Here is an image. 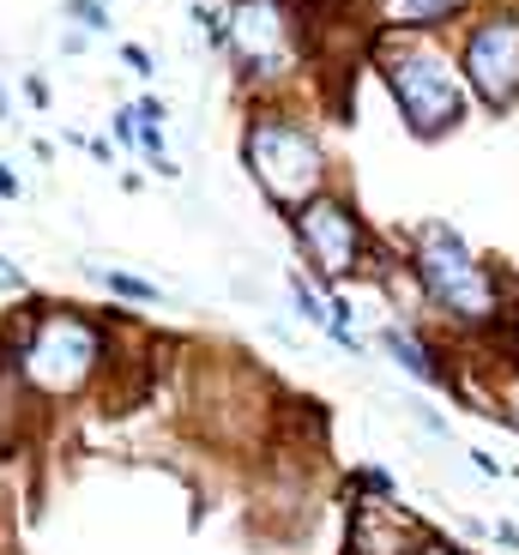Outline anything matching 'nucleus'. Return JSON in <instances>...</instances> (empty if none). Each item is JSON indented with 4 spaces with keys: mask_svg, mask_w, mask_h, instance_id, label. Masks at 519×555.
<instances>
[{
    "mask_svg": "<svg viewBox=\"0 0 519 555\" xmlns=\"http://www.w3.org/2000/svg\"><path fill=\"white\" fill-rule=\"evenodd\" d=\"M0 350L37 411H67L79 399H98L115 380L121 333H115V308L42 302L30 291L18 314L0 320Z\"/></svg>",
    "mask_w": 519,
    "mask_h": 555,
    "instance_id": "nucleus-1",
    "label": "nucleus"
},
{
    "mask_svg": "<svg viewBox=\"0 0 519 555\" xmlns=\"http://www.w3.org/2000/svg\"><path fill=\"white\" fill-rule=\"evenodd\" d=\"M399 260H405L411 291H417V308H429L453 338H495L502 333L507 278L495 272L453 223L429 218V223H417V230H405Z\"/></svg>",
    "mask_w": 519,
    "mask_h": 555,
    "instance_id": "nucleus-2",
    "label": "nucleus"
},
{
    "mask_svg": "<svg viewBox=\"0 0 519 555\" xmlns=\"http://www.w3.org/2000/svg\"><path fill=\"white\" fill-rule=\"evenodd\" d=\"M224 49L218 61L230 67L236 91L248 103L278 98L290 103V91L302 85V73L321 67V25L309 0H224Z\"/></svg>",
    "mask_w": 519,
    "mask_h": 555,
    "instance_id": "nucleus-3",
    "label": "nucleus"
},
{
    "mask_svg": "<svg viewBox=\"0 0 519 555\" xmlns=\"http://www.w3.org/2000/svg\"><path fill=\"white\" fill-rule=\"evenodd\" d=\"M236 157H242V169H248L254 194L267 199L278 218H290V211L309 206L314 194L338 188L326 133L296 109V103H278V98H260V103L242 109Z\"/></svg>",
    "mask_w": 519,
    "mask_h": 555,
    "instance_id": "nucleus-4",
    "label": "nucleus"
},
{
    "mask_svg": "<svg viewBox=\"0 0 519 555\" xmlns=\"http://www.w3.org/2000/svg\"><path fill=\"white\" fill-rule=\"evenodd\" d=\"M363 55L375 61L405 133L423 139V145L459 133L471 121V109H478L471 91H465V79H459L453 42H441V37H363Z\"/></svg>",
    "mask_w": 519,
    "mask_h": 555,
    "instance_id": "nucleus-5",
    "label": "nucleus"
},
{
    "mask_svg": "<svg viewBox=\"0 0 519 555\" xmlns=\"http://www.w3.org/2000/svg\"><path fill=\"white\" fill-rule=\"evenodd\" d=\"M290 230V248L309 272V284L321 291H351V284H368V254H375V223L363 218L351 188H326L309 206H296L284 218Z\"/></svg>",
    "mask_w": 519,
    "mask_h": 555,
    "instance_id": "nucleus-6",
    "label": "nucleus"
},
{
    "mask_svg": "<svg viewBox=\"0 0 519 555\" xmlns=\"http://www.w3.org/2000/svg\"><path fill=\"white\" fill-rule=\"evenodd\" d=\"M453 61H459L471 103H483L490 115H507L519 103V7H507V0L478 7L453 42Z\"/></svg>",
    "mask_w": 519,
    "mask_h": 555,
    "instance_id": "nucleus-7",
    "label": "nucleus"
},
{
    "mask_svg": "<svg viewBox=\"0 0 519 555\" xmlns=\"http://www.w3.org/2000/svg\"><path fill=\"white\" fill-rule=\"evenodd\" d=\"M363 37H441L478 13V0H363Z\"/></svg>",
    "mask_w": 519,
    "mask_h": 555,
    "instance_id": "nucleus-8",
    "label": "nucleus"
},
{
    "mask_svg": "<svg viewBox=\"0 0 519 555\" xmlns=\"http://www.w3.org/2000/svg\"><path fill=\"white\" fill-rule=\"evenodd\" d=\"M375 350L393 357L399 375H411L417 387H453L459 392V375L447 369V345H441L429 326H411V320H387L375 333Z\"/></svg>",
    "mask_w": 519,
    "mask_h": 555,
    "instance_id": "nucleus-9",
    "label": "nucleus"
},
{
    "mask_svg": "<svg viewBox=\"0 0 519 555\" xmlns=\"http://www.w3.org/2000/svg\"><path fill=\"white\" fill-rule=\"evenodd\" d=\"M91 272V284L98 291H109L115 302H133V308H164L169 291L157 284V278H140V272H121V266H85Z\"/></svg>",
    "mask_w": 519,
    "mask_h": 555,
    "instance_id": "nucleus-10",
    "label": "nucleus"
},
{
    "mask_svg": "<svg viewBox=\"0 0 519 555\" xmlns=\"http://www.w3.org/2000/svg\"><path fill=\"white\" fill-rule=\"evenodd\" d=\"M61 18H67L73 30H85V37L98 42L115 30V13H109V0H61Z\"/></svg>",
    "mask_w": 519,
    "mask_h": 555,
    "instance_id": "nucleus-11",
    "label": "nucleus"
},
{
    "mask_svg": "<svg viewBox=\"0 0 519 555\" xmlns=\"http://www.w3.org/2000/svg\"><path fill=\"white\" fill-rule=\"evenodd\" d=\"M284 291H290L296 314H302L314 333H321V326H326V296H321V284H309V272H290V278H284Z\"/></svg>",
    "mask_w": 519,
    "mask_h": 555,
    "instance_id": "nucleus-12",
    "label": "nucleus"
},
{
    "mask_svg": "<svg viewBox=\"0 0 519 555\" xmlns=\"http://www.w3.org/2000/svg\"><path fill=\"white\" fill-rule=\"evenodd\" d=\"M109 139H115V152L140 157V109H133V103H121V109L109 115Z\"/></svg>",
    "mask_w": 519,
    "mask_h": 555,
    "instance_id": "nucleus-13",
    "label": "nucleus"
},
{
    "mask_svg": "<svg viewBox=\"0 0 519 555\" xmlns=\"http://www.w3.org/2000/svg\"><path fill=\"white\" fill-rule=\"evenodd\" d=\"M490 345H502V357L514 362V375H519V284H507V320H502V333H495Z\"/></svg>",
    "mask_w": 519,
    "mask_h": 555,
    "instance_id": "nucleus-14",
    "label": "nucleus"
},
{
    "mask_svg": "<svg viewBox=\"0 0 519 555\" xmlns=\"http://www.w3.org/2000/svg\"><path fill=\"white\" fill-rule=\"evenodd\" d=\"M399 555H471V550H465V543H453V538H441V531H429V526H423V531H417V538H411Z\"/></svg>",
    "mask_w": 519,
    "mask_h": 555,
    "instance_id": "nucleus-15",
    "label": "nucleus"
},
{
    "mask_svg": "<svg viewBox=\"0 0 519 555\" xmlns=\"http://www.w3.org/2000/svg\"><path fill=\"white\" fill-rule=\"evenodd\" d=\"M194 25H199V37H206V49L218 55V49H224V18H218L211 0H194Z\"/></svg>",
    "mask_w": 519,
    "mask_h": 555,
    "instance_id": "nucleus-16",
    "label": "nucleus"
},
{
    "mask_svg": "<svg viewBox=\"0 0 519 555\" xmlns=\"http://www.w3.org/2000/svg\"><path fill=\"white\" fill-rule=\"evenodd\" d=\"M0 296H30V272L7 254H0Z\"/></svg>",
    "mask_w": 519,
    "mask_h": 555,
    "instance_id": "nucleus-17",
    "label": "nucleus"
},
{
    "mask_svg": "<svg viewBox=\"0 0 519 555\" xmlns=\"http://www.w3.org/2000/svg\"><path fill=\"white\" fill-rule=\"evenodd\" d=\"M121 61L140 73V79H157V55L145 49V42H121Z\"/></svg>",
    "mask_w": 519,
    "mask_h": 555,
    "instance_id": "nucleus-18",
    "label": "nucleus"
},
{
    "mask_svg": "<svg viewBox=\"0 0 519 555\" xmlns=\"http://www.w3.org/2000/svg\"><path fill=\"white\" fill-rule=\"evenodd\" d=\"M18 91H25L30 109H49V103H55V98H49V79H42V73H25V79H18Z\"/></svg>",
    "mask_w": 519,
    "mask_h": 555,
    "instance_id": "nucleus-19",
    "label": "nucleus"
},
{
    "mask_svg": "<svg viewBox=\"0 0 519 555\" xmlns=\"http://www.w3.org/2000/svg\"><path fill=\"white\" fill-rule=\"evenodd\" d=\"M0 199H7V206H13V199H25V181L13 176V164H7V157H0Z\"/></svg>",
    "mask_w": 519,
    "mask_h": 555,
    "instance_id": "nucleus-20",
    "label": "nucleus"
},
{
    "mask_svg": "<svg viewBox=\"0 0 519 555\" xmlns=\"http://www.w3.org/2000/svg\"><path fill=\"white\" fill-rule=\"evenodd\" d=\"M465 459H471V472H478V477H507L502 465H495V459L483 453V447H471V453H465Z\"/></svg>",
    "mask_w": 519,
    "mask_h": 555,
    "instance_id": "nucleus-21",
    "label": "nucleus"
},
{
    "mask_svg": "<svg viewBox=\"0 0 519 555\" xmlns=\"http://www.w3.org/2000/svg\"><path fill=\"white\" fill-rule=\"evenodd\" d=\"M85 49H91V37H85V30H61V55H85Z\"/></svg>",
    "mask_w": 519,
    "mask_h": 555,
    "instance_id": "nucleus-22",
    "label": "nucleus"
},
{
    "mask_svg": "<svg viewBox=\"0 0 519 555\" xmlns=\"http://www.w3.org/2000/svg\"><path fill=\"white\" fill-rule=\"evenodd\" d=\"M0 127H13V98H7V85H0Z\"/></svg>",
    "mask_w": 519,
    "mask_h": 555,
    "instance_id": "nucleus-23",
    "label": "nucleus"
},
{
    "mask_svg": "<svg viewBox=\"0 0 519 555\" xmlns=\"http://www.w3.org/2000/svg\"><path fill=\"white\" fill-rule=\"evenodd\" d=\"M507 477H514V483H519V472H507Z\"/></svg>",
    "mask_w": 519,
    "mask_h": 555,
    "instance_id": "nucleus-24",
    "label": "nucleus"
}]
</instances>
